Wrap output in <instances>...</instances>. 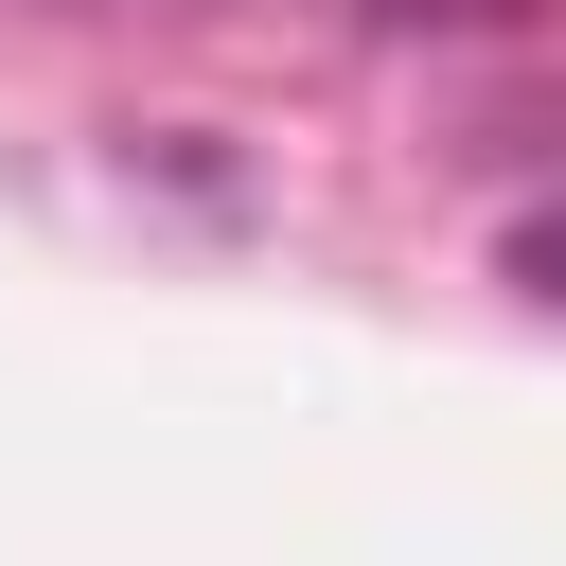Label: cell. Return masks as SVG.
I'll return each mask as SVG.
<instances>
[{"label": "cell", "mask_w": 566, "mask_h": 566, "mask_svg": "<svg viewBox=\"0 0 566 566\" xmlns=\"http://www.w3.org/2000/svg\"><path fill=\"white\" fill-rule=\"evenodd\" d=\"M354 18H389V35H531L548 0H354Z\"/></svg>", "instance_id": "6da1fadb"}, {"label": "cell", "mask_w": 566, "mask_h": 566, "mask_svg": "<svg viewBox=\"0 0 566 566\" xmlns=\"http://www.w3.org/2000/svg\"><path fill=\"white\" fill-rule=\"evenodd\" d=\"M53 18H124V0H53Z\"/></svg>", "instance_id": "7a4b0ae2"}]
</instances>
